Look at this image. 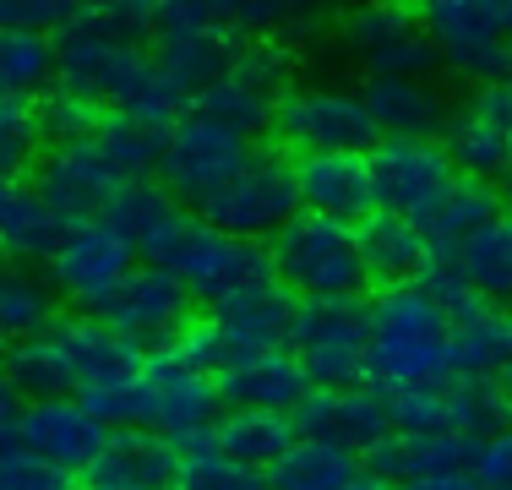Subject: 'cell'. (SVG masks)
I'll return each instance as SVG.
<instances>
[{"label": "cell", "mask_w": 512, "mask_h": 490, "mask_svg": "<svg viewBox=\"0 0 512 490\" xmlns=\"http://www.w3.org/2000/svg\"><path fill=\"white\" fill-rule=\"evenodd\" d=\"M55 88L88 98V104L109 109V115H131V120H142V126H158V131H169L180 115H191V104H197V98L153 60L148 44L120 39V33L99 17V6H88L55 39Z\"/></svg>", "instance_id": "cell-1"}, {"label": "cell", "mask_w": 512, "mask_h": 490, "mask_svg": "<svg viewBox=\"0 0 512 490\" xmlns=\"http://www.w3.org/2000/svg\"><path fill=\"white\" fill-rule=\"evenodd\" d=\"M365 382L382 398L453 382V322L420 284H387L365 300Z\"/></svg>", "instance_id": "cell-2"}, {"label": "cell", "mask_w": 512, "mask_h": 490, "mask_svg": "<svg viewBox=\"0 0 512 490\" xmlns=\"http://www.w3.org/2000/svg\"><path fill=\"white\" fill-rule=\"evenodd\" d=\"M267 262H273V278L295 300H349V294L371 284L360 235L349 224H333V218H316V213L289 218L267 240Z\"/></svg>", "instance_id": "cell-3"}, {"label": "cell", "mask_w": 512, "mask_h": 490, "mask_svg": "<svg viewBox=\"0 0 512 490\" xmlns=\"http://www.w3.org/2000/svg\"><path fill=\"white\" fill-rule=\"evenodd\" d=\"M436 66L469 88L512 82V0H431L420 6Z\"/></svg>", "instance_id": "cell-4"}, {"label": "cell", "mask_w": 512, "mask_h": 490, "mask_svg": "<svg viewBox=\"0 0 512 490\" xmlns=\"http://www.w3.org/2000/svg\"><path fill=\"white\" fill-rule=\"evenodd\" d=\"M267 131L295 158L371 153L376 147V126H371V109H365L360 88H338V82H289V93L278 98Z\"/></svg>", "instance_id": "cell-5"}, {"label": "cell", "mask_w": 512, "mask_h": 490, "mask_svg": "<svg viewBox=\"0 0 512 490\" xmlns=\"http://www.w3.org/2000/svg\"><path fill=\"white\" fill-rule=\"evenodd\" d=\"M148 49H153L158 66L197 98L207 82L235 60L240 39L229 33L224 0H169V6H153Z\"/></svg>", "instance_id": "cell-6"}, {"label": "cell", "mask_w": 512, "mask_h": 490, "mask_svg": "<svg viewBox=\"0 0 512 490\" xmlns=\"http://www.w3.org/2000/svg\"><path fill=\"white\" fill-rule=\"evenodd\" d=\"M197 218L218 235L235 240H273L289 218H300V186H295V158L284 153H256L224 191H213L197 207Z\"/></svg>", "instance_id": "cell-7"}, {"label": "cell", "mask_w": 512, "mask_h": 490, "mask_svg": "<svg viewBox=\"0 0 512 490\" xmlns=\"http://www.w3.org/2000/svg\"><path fill=\"white\" fill-rule=\"evenodd\" d=\"M256 158V147L246 137H235V131H224L218 120L207 115H180L175 126L164 131V158H158V186L175 196L180 207H202L213 191H224L229 180L240 175Z\"/></svg>", "instance_id": "cell-8"}, {"label": "cell", "mask_w": 512, "mask_h": 490, "mask_svg": "<svg viewBox=\"0 0 512 490\" xmlns=\"http://www.w3.org/2000/svg\"><path fill=\"white\" fill-rule=\"evenodd\" d=\"M365 300H300L295 305V333H289V354L300 360L311 387H360L365 382Z\"/></svg>", "instance_id": "cell-9"}, {"label": "cell", "mask_w": 512, "mask_h": 490, "mask_svg": "<svg viewBox=\"0 0 512 490\" xmlns=\"http://www.w3.org/2000/svg\"><path fill=\"white\" fill-rule=\"evenodd\" d=\"M284 93H289V49L284 44H240L235 60L197 93L191 109L251 142L256 131L273 126V109Z\"/></svg>", "instance_id": "cell-10"}, {"label": "cell", "mask_w": 512, "mask_h": 490, "mask_svg": "<svg viewBox=\"0 0 512 490\" xmlns=\"http://www.w3.org/2000/svg\"><path fill=\"white\" fill-rule=\"evenodd\" d=\"M333 44L365 77H431L436 71L420 6H355L333 17Z\"/></svg>", "instance_id": "cell-11"}, {"label": "cell", "mask_w": 512, "mask_h": 490, "mask_svg": "<svg viewBox=\"0 0 512 490\" xmlns=\"http://www.w3.org/2000/svg\"><path fill=\"white\" fill-rule=\"evenodd\" d=\"M393 431L404 436H469L485 441L512 425V403L502 382H436L387 398Z\"/></svg>", "instance_id": "cell-12"}, {"label": "cell", "mask_w": 512, "mask_h": 490, "mask_svg": "<svg viewBox=\"0 0 512 490\" xmlns=\"http://www.w3.org/2000/svg\"><path fill=\"white\" fill-rule=\"evenodd\" d=\"M365 158H371L376 213L409 218L420 229H431V218L442 213L447 191L458 186V169L442 153V142H387L382 137Z\"/></svg>", "instance_id": "cell-13"}, {"label": "cell", "mask_w": 512, "mask_h": 490, "mask_svg": "<svg viewBox=\"0 0 512 490\" xmlns=\"http://www.w3.org/2000/svg\"><path fill=\"white\" fill-rule=\"evenodd\" d=\"M137 267V251L115 224L93 218V224H71L60 235L50 256V289L60 300H71L82 316H99V305L126 284V273Z\"/></svg>", "instance_id": "cell-14"}, {"label": "cell", "mask_w": 512, "mask_h": 490, "mask_svg": "<svg viewBox=\"0 0 512 490\" xmlns=\"http://www.w3.org/2000/svg\"><path fill=\"white\" fill-rule=\"evenodd\" d=\"M169 273L180 278V289H186L191 300H202L207 311H213V305L229 300V294L267 284V278H273V262H267V245L218 235V229H207L197 218L186 245H180L175 262H169Z\"/></svg>", "instance_id": "cell-15"}, {"label": "cell", "mask_w": 512, "mask_h": 490, "mask_svg": "<svg viewBox=\"0 0 512 490\" xmlns=\"http://www.w3.org/2000/svg\"><path fill=\"white\" fill-rule=\"evenodd\" d=\"M126 180L109 169V158L99 153V142H60L44 147L39 164H33V191L50 207L60 224H93L104 218V207L115 202V191Z\"/></svg>", "instance_id": "cell-16"}, {"label": "cell", "mask_w": 512, "mask_h": 490, "mask_svg": "<svg viewBox=\"0 0 512 490\" xmlns=\"http://www.w3.org/2000/svg\"><path fill=\"white\" fill-rule=\"evenodd\" d=\"M442 153L469 180L507 175V164H512V82L474 88L463 104H453L447 131H442Z\"/></svg>", "instance_id": "cell-17"}, {"label": "cell", "mask_w": 512, "mask_h": 490, "mask_svg": "<svg viewBox=\"0 0 512 490\" xmlns=\"http://www.w3.org/2000/svg\"><path fill=\"white\" fill-rule=\"evenodd\" d=\"M142 387H148V431H158L164 441L186 447V441L213 431V420H218V382L213 376L191 371L169 349H153L142 360Z\"/></svg>", "instance_id": "cell-18"}, {"label": "cell", "mask_w": 512, "mask_h": 490, "mask_svg": "<svg viewBox=\"0 0 512 490\" xmlns=\"http://www.w3.org/2000/svg\"><path fill=\"white\" fill-rule=\"evenodd\" d=\"M295 431L360 458L393 436V414L376 387H311L306 403L295 409Z\"/></svg>", "instance_id": "cell-19"}, {"label": "cell", "mask_w": 512, "mask_h": 490, "mask_svg": "<svg viewBox=\"0 0 512 490\" xmlns=\"http://www.w3.org/2000/svg\"><path fill=\"white\" fill-rule=\"evenodd\" d=\"M99 316L115 333H126L131 343H164L191 322V294L180 289L175 273L137 262L126 273V284L99 305Z\"/></svg>", "instance_id": "cell-20"}, {"label": "cell", "mask_w": 512, "mask_h": 490, "mask_svg": "<svg viewBox=\"0 0 512 490\" xmlns=\"http://www.w3.org/2000/svg\"><path fill=\"white\" fill-rule=\"evenodd\" d=\"M109 431L82 409L77 398H50V403H22V452L44 458L60 474H93V463L104 458Z\"/></svg>", "instance_id": "cell-21"}, {"label": "cell", "mask_w": 512, "mask_h": 490, "mask_svg": "<svg viewBox=\"0 0 512 490\" xmlns=\"http://www.w3.org/2000/svg\"><path fill=\"white\" fill-rule=\"evenodd\" d=\"M104 224H115L148 267H164L169 273V262H175V251L186 245L197 213H186L158 180H131V186H120L115 202L104 207Z\"/></svg>", "instance_id": "cell-22"}, {"label": "cell", "mask_w": 512, "mask_h": 490, "mask_svg": "<svg viewBox=\"0 0 512 490\" xmlns=\"http://www.w3.org/2000/svg\"><path fill=\"white\" fill-rule=\"evenodd\" d=\"M360 98L371 109L376 142H442L453 115L442 82L431 77H360Z\"/></svg>", "instance_id": "cell-23"}, {"label": "cell", "mask_w": 512, "mask_h": 490, "mask_svg": "<svg viewBox=\"0 0 512 490\" xmlns=\"http://www.w3.org/2000/svg\"><path fill=\"white\" fill-rule=\"evenodd\" d=\"M50 343L60 349V360H66L71 371V392H93L104 382H126V376L142 371V343H131L126 333H115V327L104 322V316H60L50 327Z\"/></svg>", "instance_id": "cell-24"}, {"label": "cell", "mask_w": 512, "mask_h": 490, "mask_svg": "<svg viewBox=\"0 0 512 490\" xmlns=\"http://www.w3.org/2000/svg\"><path fill=\"white\" fill-rule=\"evenodd\" d=\"M295 186H300V213L333 218V224L360 229L376 213V186H371V158L365 153H311L295 158Z\"/></svg>", "instance_id": "cell-25"}, {"label": "cell", "mask_w": 512, "mask_h": 490, "mask_svg": "<svg viewBox=\"0 0 512 490\" xmlns=\"http://www.w3.org/2000/svg\"><path fill=\"white\" fill-rule=\"evenodd\" d=\"M295 294H289L278 278H267V284L256 289H240L229 294L224 305H213V327L224 333L229 354L235 360H246V354H267V349H289V333H295ZM229 360V365H235Z\"/></svg>", "instance_id": "cell-26"}, {"label": "cell", "mask_w": 512, "mask_h": 490, "mask_svg": "<svg viewBox=\"0 0 512 490\" xmlns=\"http://www.w3.org/2000/svg\"><path fill=\"white\" fill-rule=\"evenodd\" d=\"M306 371L289 349H267V354H246V360L218 371V403L224 409H267V414H295L306 403Z\"/></svg>", "instance_id": "cell-27"}, {"label": "cell", "mask_w": 512, "mask_h": 490, "mask_svg": "<svg viewBox=\"0 0 512 490\" xmlns=\"http://www.w3.org/2000/svg\"><path fill=\"white\" fill-rule=\"evenodd\" d=\"M474 447L469 436H404L393 431L376 452H365V463L376 480L387 485H409V480H431V474H474Z\"/></svg>", "instance_id": "cell-28"}, {"label": "cell", "mask_w": 512, "mask_h": 490, "mask_svg": "<svg viewBox=\"0 0 512 490\" xmlns=\"http://www.w3.org/2000/svg\"><path fill=\"white\" fill-rule=\"evenodd\" d=\"M180 447L158 431H109L104 458L93 463V485H126V490H175Z\"/></svg>", "instance_id": "cell-29"}, {"label": "cell", "mask_w": 512, "mask_h": 490, "mask_svg": "<svg viewBox=\"0 0 512 490\" xmlns=\"http://www.w3.org/2000/svg\"><path fill=\"white\" fill-rule=\"evenodd\" d=\"M355 235H360L365 273H371L382 289L387 284H414V278L425 273V262L436 256L431 229L409 224V218H393V213H371Z\"/></svg>", "instance_id": "cell-30"}, {"label": "cell", "mask_w": 512, "mask_h": 490, "mask_svg": "<svg viewBox=\"0 0 512 490\" xmlns=\"http://www.w3.org/2000/svg\"><path fill=\"white\" fill-rule=\"evenodd\" d=\"M295 441H300L295 414H267V409H218L213 431H207V447H218L224 458L246 463L256 474L273 469Z\"/></svg>", "instance_id": "cell-31"}, {"label": "cell", "mask_w": 512, "mask_h": 490, "mask_svg": "<svg viewBox=\"0 0 512 490\" xmlns=\"http://www.w3.org/2000/svg\"><path fill=\"white\" fill-rule=\"evenodd\" d=\"M66 224L39 202V191L22 186V180H0V262H50Z\"/></svg>", "instance_id": "cell-32"}, {"label": "cell", "mask_w": 512, "mask_h": 490, "mask_svg": "<svg viewBox=\"0 0 512 490\" xmlns=\"http://www.w3.org/2000/svg\"><path fill=\"white\" fill-rule=\"evenodd\" d=\"M512 371V316L485 311L453 322V382H507Z\"/></svg>", "instance_id": "cell-33"}, {"label": "cell", "mask_w": 512, "mask_h": 490, "mask_svg": "<svg viewBox=\"0 0 512 490\" xmlns=\"http://www.w3.org/2000/svg\"><path fill=\"white\" fill-rule=\"evenodd\" d=\"M60 322V294L33 267L0 262V343L44 338Z\"/></svg>", "instance_id": "cell-34"}, {"label": "cell", "mask_w": 512, "mask_h": 490, "mask_svg": "<svg viewBox=\"0 0 512 490\" xmlns=\"http://www.w3.org/2000/svg\"><path fill=\"white\" fill-rule=\"evenodd\" d=\"M502 218H507V202H502V186H496V180L458 175V186L447 191L442 213L431 218V240L442 245V251H453V245L485 235V229H496Z\"/></svg>", "instance_id": "cell-35"}, {"label": "cell", "mask_w": 512, "mask_h": 490, "mask_svg": "<svg viewBox=\"0 0 512 490\" xmlns=\"http://www.w3.org/2000/svg\"><path fill=\"white\" fill-rule=\"evenodd\" d=\"M355 474H365L355 452H338V447H327V441L300 436L295 447L267 469V490H344Z\"/></svg>", "instance_id": "cell-36"}, {"label": "cell", "mask_w": 512, "mask_h": 490, "mask_svg": "<svg viewBox=\"0 0 512 490\" xmlns=\"http://www.w3.org/2000/svg\"><path fill=\"white\" fill-rule=\"evenodd\" d=\"M50 88H55V39L0 28V98L39 104Z\"/></svg>", "instance_id": "cell-37"}, {"label": "cell", "mask_w": 512, "mask_h": 490, "mask_svg": "<svg viewBox=\"0 0 512 490\" xmlns=\"http://www.w3.org/2000/svg\"><path fill=\"white\" fill-rule=\"evenodd\" d=\"M93 142H99V153L109 158V169H115L126 186L158 175V158H164V131L158 126H142V120H131V115H104V126L93 131Z\"/></svg>", "instance_id": "cell-38"}, {"label": "cell", "mask_w": 512, "mask_h": 490, "mask_svg": "<svg viewBox=\"0 0 512 490\" xmlns=\"http://www.w3.org/2000/svg\"><path fill=\"white\" fill-rule=\"evenodd\" d=\"M6 387L17 392L22 403H50V398H77L71 392V371L60 360V349L44 338H28V343H11V360H6Z\"/></svg>", "instance_id": "cell-39"}, {"label": "cell", "mask_w": 512, "mask_h": 490, "mask_svg": "<svg viewBox=\"0 0 512 490\" xmlns=\"http://www.w3.org/2000/svg\"><path fill=\"white\" fill-rule=\"evenodd\" d=\"M453 262H458V273L469 278V289L485 294V300L512 294V218H502V224L485 229V235L453 245Z\"/></svg>", "instance_id": "cell-40"}, {"label": "cell", "mask_w": 512, "mask_h": 490, "mask_svg": "<svg viewBox=\"0 0 512 490\" xmlns=\"http://www.w3.org/2000/svg\"><path fill=\"white\" fill-rule=\"evenodd\" d=\"M175 490H267V474L246 469V463L224 458L218 447H207V436L180 447V469H175Z\"/></svg>", "instance_id": "cell-41"}, {"label": "cell", "mask_w": 512, "mask_h": 490, "mask_svg": "<svg viewBox=\"0 0 512 490\" xmlns=\"http://www.w3.org/2000/svg\"><path fill=\"white\" fill-rule=\"evenodd\" d=\"M44 153L39 104L28 98H0V180H22Z\"/></svg>", "instance_id": "cell-42"}, {"label": "cell", "mask_w": 512, "mask_h": 490, "mask_svg": "<svg viewBox=\"0 0 512 490\" xmlns=\"http://www.w3.org/2000/svg\"><path fill=\"white\" fill-rule=\"evenodd\" d=\"M104 115H109V109L88 104V98H77V93H60V88H50L39 98V131H44V142H50V147H60V142H93V131L104 126Z\"/></svg>", "instance_id": "cell-43"}, {"label": "cell", "mask_w": 512, "mask_h": 490, "mask_svg": "<svg viewBox=\"0 0 512 490\" xmlns=\"http://www.w3.org/2000/svg\"><path fill=\"white\" fill-rule=\"evenodd\" d=\"M88 6H66V0H0V28L33 33V39H60Z\"/></svg>", "instance_id": "cell-44"}, {"label": "cell", "mask_w": 512, "mask_h": 490, "mask_svg": "<svg viewBox=\"0 0 512 490\" xmlns=\"http://www.w3.org/2000/svg\"><path fill=\"white\" fill-rule=\"evenodd\" d=\"M0 490H71V474L50 469L44 458H33V452H6L0 458Z\"/></svg>", "instance_id": "cell-45"}, {"label": "cell", "mask_w": 512, "mask_h": 490, "mask_svg": "<svg viewBox=\"0 0 512 490\" xmlns=\"http://www.w3.org/2000/svg\"><path fill=\"white\" fill-rule=\"evenodd\" d=\"M474 480L485 490H512V425L474 447Z\"/></svg>", "instance_id": "cell-46"}, {"label": "cell", "mask_w": 512, "mask_h": 490, "mask_svg": "<svg viewBox=\"0 0 512 490\" xmlns=\"http://www.w3.org/2000/svg\"><path fill=\"white\" fill-rule=\"evenodd\" d=\"M22 447V398L0 382V458Z\"/></svg>", "instance_id": "cell-47"}, {"label": "cell", "mask_w": 512, "mask_h": 490, "mask_svg": "<svg viewBox=\"0 0 512 490\" xmlns=\"http://www.w3.org/2000/svg\"><path fill=\"white\" fill-rule=\"evenodd\" d=\"M398 490H485V485L474 480V474H431V480H409Z\"/></svg>", "instance_id": "cell-48"}, {"label": "cell", "mask_w": 512, "mask_h": 490, "mask_svg": "<svg viewBox=\"0 0 512 490\" xmlns=\"http://www.w3.org/2000/svg\"><path fill=\"white\" fill-rule=\"evenodd\" d=\"M344 490H398V485H387V480H376V474H355Z\"/></svg>", "instance_id": "cell-49"}, {"label": "cell", "mask_w": 512, "mask_h": 490, "mask_svg": "<svg viewBox=\"0 0 512 490\" xmlns=\"http://www.w3.org/2000/svg\"><path fill=\"white\" fill-rule=\"evenodd\" d=\"M496 186H502V202L512 207V164H507V175H502V180H496Z\"/></svg>", "instance_id": "cell-50"}, {"label": "cell", "mask_w": 512, "mask_h": 490, "mask_svg": "<svg viewBox=\"0 0 512 490\" xmlns=\"http://www.w3.org/2000/svg\"><path fill=\"white\" fill-rule=\"evenodd\" d=\"M6 360H11V343H0V382H6Z\"/></svg>", "instance_id": "cell-51"}, {"label": "cell", "mask_w": 512, "mask_h": 490, "mask_svg": "<svg viewBox=\"0 0 512 490\" xmlns=\"http://www.w3.org/2000/svg\"><path fill=\"white\" fill-rule=\"evenodd\" d=\"M82 490H126V485H93V480H88V485H82Z\"/></svg>", "instance_id": "cell-52"}, {"label": "cell", "mask_w": 512, "mask_h": 490, "mask_svg": "<svg viewBox=\"0 0 512 490\" xmlns=\"http://www.w3.org/2000/svg\"><path fill=\"white\" fill-rule=\"evenodd\" d=\"M502 392H507V403H512V371H507V382H502Z\"/></svg>", "instance_id": "cell-53"}]
</instances>
